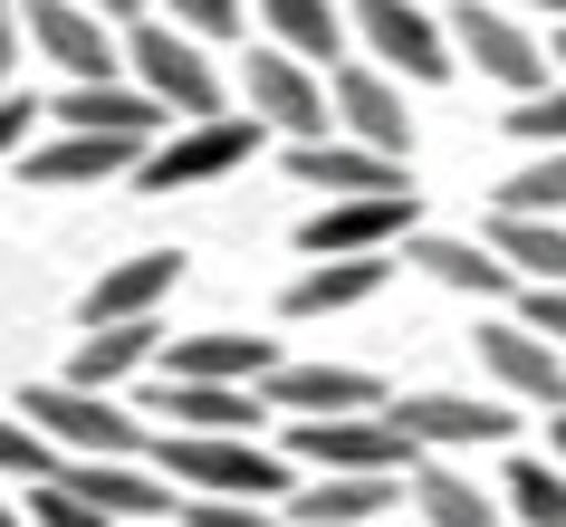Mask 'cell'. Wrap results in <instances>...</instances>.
<instances>
[{"label": "cell", "mask_w": 566, "mask_h": 527, "mask_svg": "<svg viewBox=\"0 0 566 527\" xmlns=\"http://www.w3.org/2000/svg\"><path fill=\"white\" fill-rule=\"evenodd\" d=\"M145 412H154V432H231V441H260V422H269L260 383H182V375L154 383Z\"/></svg>", "instance_id": "obj_13"}, {"label": "cell", "mask_w": 566, "mask_h": 527, "mask_svg": "<svg viewBox=\"0 0 566 527\" xmlns=\"http://www.w3.org/2000/svg\"><path fill=\"white\" fill-rule=\"evenodd\" d=\"M422 451L394 432L385 412H327V422H289V470L317 479H403Z\"/></svg>", "instance_id": "obj_3"}, {"label": "cell", "mask_w": 566, "mask_h": 527, "mask_svg": "<svg viewBox=\"0 0 566 527\" xmlns=\"http://www.w3.org/2000/svg\"><path fill=\"white\" fill-rule=\"evenodd\" d=\"M67 498H87V508H106L116 527H154V518H174V489L154 479L145 461H59L49 470Z\"/></svg>", "instance_id": "obj_17"}, {"label": "cell", "mask_w": 566, "mask_h": 527, "mask_svg": "<svg viewBox=\"0 0 566 527\" xmlns=\"http://www.w3.org/2000/svg\"><path fill=\"white\" fill-rule=\"evenodd\" d=\"M164 10V30H182V39H231L240 20H250V0H154Z\"/></svg>", "instance_id": "obj_33"}, {"label": "cell", "mask_w": 566, "mask_h": 527, "mask_svg": "<svg viewBox=\"0 0 566 527\" xmlns=\"http://www.w3.org/2000/svg\"><path fill=\"white\" fill-rule=\"evenodd\" d=\"M490 260H500L518 288H566V231H557V221L490 211Z\"/></svg>", "instance_id": "obj_28"}, {"label": "cell", "mask_w": 566, "mask_h": 527, "mask_svg": "<svg viewBox=\"0 0 566 527\" xmlns=\"http://www.w3.org/2000/svg\"><path fill=\"white\" fill-rule=\"evenodd\" d=\"M403 489H413L422 527H509L500 489H480L461 461H413V470H403Z\"/></svg>", "instance_id": "obj_24"}, {"label": "cell", "mask_w": 566, "mask_h": 527, "mask_svg": "<svg viewBox=\"0 0 566 527\" xmlns=\"http://www.w3.org/2000/svg\"><path fill=\"white\" fill-rule=\"evenodd\" d=\"M154 479L174 498H279L298 489V470L289 451H269V441H231V432H154Z\"/></svg>", "instance_id": "obj_1"}, {"label": "cell", "mask_w": 566, "mask_h": 527, "mask_svg": "<svg viewBox=\"0 0 566 527\" xmlns=\"http://www.w3.org/2000/svg\"><path fill=\"white\" fill-rule=\"evenodd\" d=\"M500 508H509V527H566V470L518 451L500 470Z\"/></svg>", "instance_id": "obj_29"}, {"label": "cell", "mask_w": 566, "mask_h": 527, "mask_svg": "<svg viewBox=\"0 0 566 527\" xmlns=\"http://www.w3.org/2000/svg\"><path fill=\"white\" fill-rule=\"evenodd\" d=\"M20 422L59 461H135L145 451V412H125L116 393H87V383H30L20 393Z\"/></svg>", "instance_id": "obj_2"}, {"label": "cell", "mask_w": 566, "mask_h": 527, "mask_svg": "<svg viewBox=\"0 0 566 527\" xmlns=\"http://www.w3.org/2000/svg\"><path fill=\"white\" fill-rule=\"evenodd\" d=\"M547 451H557V470H566V403L547 412Z\"/></svg>", "instance_id": "obj_41"}, {"label": "cell", "mask_w": 566, "mask_h": 527, "mask_svg": "<svg viewBox=\"0 0 566 527\" xmlns=\"http://www.w3.org/2000/svg\"><path fill=\"white\" fill-rule=\"evenodd\" d=\"M39 116H59V135H125V145H154V135H174V116H164L145 87H125V77H96V87L39 96Z\"/></svg>", "instance_id": "obj_14"}, {"label": "cell", "mask_w": 566, "mask_h": 527, "mask_svg": "<svg viewBox=\"0 0 566 527\" xmlns=\"http://www.w3.org/2000/svg\"><path fill=\"white\" fill-rule=\"evenodd\" d=\"M182 288V250H135V260L96 268V288L77 297V326H125V317H154L164 297Z\"/></svg>", "instance_id": "obj_18"}, {"label": "cell", "mask_w": 566, "mask_h": 527, "mask_svg": "<svg viewBox=\"0 0 566 527\" xmlns=\"http://www.w3.org/2000/svg\"><path fill=\"white\" fill-rule=\"evenodd\" d=\"M260 403L289 412V422H327V412H385V383L356 375V365H269Z\"/></svg>", "instance_id": "obj_15"}, {"label": "cell", "mask_w": 566, "mask_h": 527, "mask_svg": "<svg viewBox=\"0 0 566 527\" xmlns=\"http://www.w3.org/2000/svg\"><path fill=\"white\" fill-rule=\"evenodd\" d=\"M537 49H547V67L566 77V20H547V39H537Z\"/></svg>", "instance_id": "obj_40"}, {"label": "cell", "mask_w": 566, "mask_h": 527, "mask_svg": "<svg viewBox=\"0 0 566 527\" xmlns=\"http://www.w3.org/2000/svg\"><path fill=\"white\" fill-rule=\"evenodd\" d=\"M490 202L518 211V221H557V211H566V145H547L537 164H518V173H509Z\"/></svg>", "instance_id": "obj_30"}, {"label": "cell", "mask_w": 566, "mask_h": 527, "mask_svg": "<svg viewBox=\"0 0 566 527\" xmlns=\"http://www.w3.org/2000/svg\"><path fill=\"white\" fill-rule=\"evenodd\" d=\"M269 49H289L298 67H346V0H250Z\"/></svg>", "instance_id": "obj_23"}, {"label": "cell", "mask_w": 566, "mask_h": 527, "mask_svg": "<svg viewBox=\"0 0 566 527\" xmlns=\"http://www.w3.org/2000/svg\"><path fill=\"white\" fill-rule=\"evenodd\" d=\"M174 375L182 383H269V365H279V346L269 336H240V326H211V336H174Z\"/></svg>", "instance_id": "obj_26"}, {"label": "cell", "mask_w": 566, "mask_h": 527, "mask_svg": "<svg viewBox=\"0 0 566 527\" xmlns=\"http://www.w3.org/2000/svg\"><path fill=\"white\" fill-rule=\"evenodd\" d=\"M422 221H413V192H356V202H317L298 221V250L307 260H385L403 250Z\"/></svg>", "instance_id": "obj_9"}, {"label": "cell", "mask_w": 566, "mask_h": 527, "mask_svg": "<svg viewBox=\"0 0 566 527\" xmlns=\"http://www.w3.org/2000/svg\"><path fill=\"white\" fill-rule=\"evenodd\" d=\"M240 96H250V125H260V135L327 145V77L298 67L289 49H250V59H240Z\"/></svg>", "instance_id": "obj_8"}, {"label": "cell", "mask_w": 566, "mask_h": 527, "mask_svg": "<svg viewBox=\"0 0 566 527\" xmlns=\"http://www.w3.org/2000/svg\"><path fill=\"white\" fill-rule=\"evenodd\" d=\"M346 39L365 49V67H385L394 87H442L451 39L422 0H346Z\"/></svg>", "instance_id": "obj_4"}, {"label": "cell", "mask_w": 566, "mask_h": 527, "mask_svg": "<svg viewBox=\"0 0 566 527\" xmlns=\"http://www.w3.org/2000/svg\"><path fill=\"white\" fill-rule=\"evenodd\" d=\"M394 260H413L422 278H442V288L480 297V307H500V297H518V278H509L500 260H490V240H451V231H413Z\"/></svg>", "instance_id": "obj_20"}, {"label": "cell", "mask_w": 566, "mask_h": 527, "mask_svg": "<svg viewBox=\"0 0 566 527\" xmlns=\"http://www.w3.org/2000/svg\"><path fill=\"white\" fill-rule=\"evenodd\" d=\"M154 355H164V326L154 317H125V326H87L77 336V355H67L59 383H87V393H116L125 375H145Z\"/></svg>", "instance_id": "obj_22"}, {"label": "cell", "mask_w": 566, "mask_h": 527, "mask_svg": "<svg viewBox=\"0 0 566 527\" xmlns=\"http://www.w3.org/2000/svg\"><path fill=\"white\" fill-rule=\"evenodd\" d=\"M289 173L317 182V202H356V192H413V182H403V164H385V154H365V145H289Z\"/></svg>", "instance_id": "obj_25"}, {"label": "cell", "mask_w": 566, "mask_h": 527, "mask_svg": "<svg viewBox=\"0 0 566 527\" xmlns=\"http://www.w3.org/2000/svg\"><path fill=\"white\" fill-rule=\"evenodd\" d=\"M385 278H394V250L385 260H307L279 307H289L298 326H317V317H346V307H365V297H385Z\"/></svg>", "instance_id": "obj_21"}, {"label": "cell", "mask_w": 566, "mask_h": 527, "mask_svg": "<svg viewBox=\"0 0 566 527\" xmlns=\"http://www.w3.org/2000/svg\"><path fill=\"white\" fill-rule=\"evenodd\" d=\"M500 125L518 135V145H537V154L566 145V77H557V87H537V96H518V106H500Z\"/></svg>", "instance_id": "obj_31"}, {"label": "cell", "mask_w": 566, "mask_h": 527, "mask_svg": "<svg viewBox=\"0 0 566 527\" xmlns=\"http://www.w3.org/2000/svg\"><path fill=\"white\" fill-rule=\"evenodd\" d=\"M442 39H451V59H471L490 87H509V96H537L547 87V49H537V30L518 20V10H500V0H461L442 20Z\"/></svg>", "instance_id": "obj_7"}, {"label": "cell", "mask_w": 566, "mask_h": 527, "mask_svg": "<svg viewBox=\"0 0 566 527\" xmlns=\"http://www.w3.org/2000/svg\"><path fill=\"white\" fill-rule=\"evenodd\" d=\"M394 498H403V479H307V489L279 498V518L289 527H365V518H385Z\"/></svg>", "instance_id": "obj_27"}, {"label": "cell", "mask_w": 566, "mask_h": 527, "mask_svg": "<svg viewBox=\"0 0 566 527\" xmlns=\"http://www.w3.org/2000/svg\"><path fill=\"white\" fill-rule=\"evenodd\" d=\"M500 10H537V20H566V0H500Z\"/></svg>", "instance_id": "obj_42"}, {"label": "cell", "mask_w": 566, "mask_h": 527, "mask_svg": "<svg viewBox=\"0 0 566 527\" xmlns=\"http://www.w3.org/2000/svg\"><path fill=\"white\" fill-rule=\"evenodd\" d=\"M135 164H145V145H125V135H59V145L20 154V182H49V192H67V182H135Z\"/></svg>", "instance_id": "obj_19"}, {"label": "cell", "mask_w": 566, "mask_h": 527, "mask_svg": "<svg viewBox=\"0 0 566 527\" xmlns=\"http://www.w3.org/2000/svg\"><path fill=\"white\" fill-rule=\"evenodd\" d=\"M509 317H518L528 336H547V346L566 355V288H518V307H509Z\"/></svg>", "instance_id": "obj_36"}, {"label": "cell", "mask_w": 566, "mask_h": 527, "mask_svg": "<svg viewBox=\"0 0 566 527\" xmlns=\"http://www.w3.org/2000/svg\"><path fill=\"white\" fill-rule=\"evenodd\" d=\"M182 527H289L260 498H182Z\"/></svg>", "instance_id": "obj_35"}, {"label": "cell", "mask_w": 566, "mask_h": 527, "mask_svg": "<svg viewBox=\"0 0 566 527\" xmlns=\"http://www.w3.org/2000/svg\"><path fill=\"white\" fill-rule=\"evenodd\" d=\"M20 30L67 67V87H96V77H116V30L77 10V0H20Z\"/></svg>", "instance_id": "obj_16"}, {"label": "cell", "mask_w": 566, "mask_h": 527, "mask_svg": "<svg viewBox=\"0 0 566 527\" xmlns=\"http://www.w3.org/2000/svg\"><path fill=\"white\" fill-rule=\"evenodd\" d=\"M471 346H480V375L500 383L509 403H537V412H557V403H566V355L547 346V336H528L518 317H490Z\"/></svg>", "instance_id": "obj_12"}, {"label": "cell", "mask_w": 566, "mask_h": 527, "mask_svg": "<svg viewBox=\"0 0 566 527\" xmlns=\"http://www.w3.org/2000/svg\"><path fill=\"white\" fill-rule=\"evenodd\" d=\"M30 125H39V96L0 87V164H20V154H30Z\"/></svg>", "instance_id": "obj_37"}, {"label": "cell", "mask_w": 566, "mask_h": 527, "mask_svg": "<svg viewBox=\"0 0 566 527\" xmlns=\"http://www.w3.org/2000/svg\"><path fill=\"white\" fill-rule=\"evenodd\" d=\"M0 527H20V508H10V489H0Z\"/></svg>", "instance_id": "obj_43"}, {"label": "cell", "mask_w": 566, "mask_h": 527, "mask_svg": "<svg viewBox=\"0 0 566 527\" xmlns=\"http://www.w3.org/2000/svg\"><path fill=\"white\" fill-rule=\"evenodd\" d=\"M125 59H135V87L164 106L174 125H202V116H231L221 106V67L202 59V39H182V30H164V20H135V30L116 39Z\"/></svg>", "instance_id": "obj_5"}, {"label": "cell", "mask_w": 566, "mask_h": 527, "mask_svg": "<svg viewBox=\"0 0 566 527\" xmlns=\"http://www.w3.org/2000/svg\"><path fill=\"white\" fill-rule=\"evenodd\" d=\"M49 470H59V451H49L20 412H0V479H20V489H30V479H49Z\"/></svg>", "instance_id": "obj_32"}, {"label": "cell", "mask_w": 566, "mask_h": 527, "mask_svg": "<svg viewBox=\"0 0 566 527\" xmlns=\"http://www.w3.org/2000/svg\"><path fill=\"white\" fill-rule=\"evenodd\" d=\"M77 10H96L106 30H135V20H145V0H77Z\"/></svg>", "instance_id": "obj_39"}, {"label": "cell", "mask_w": 566, "mask_h": 527, "mask_svg": "<svg viewBox=\"0 0 566 527\" xmlns=\"http://www.w3.org/2000/svg\"><path fill=\"white\" fill-rule=\"evenodd\" d=\"M327 116L346 125V145L385 154V164H403V154H413V106H403V87H394L385 67H365V59L327 77Z\"/></svg>", "instance_id": "obj_11"}, {"label": "cell", "mask_w": 566, "mask_h": 527, "mask_svg": "<svg viewBox=\"0 0 566 527\" xmlns=\"http://www.w3.org/2000/svg\"><path fill=\"white\" fill-rule=\"evenodd\" d=\"M30 527H116V518L87 508V498H67L59 479H30Z\"/></svg>", "instance_id": "obj_34"}, {"label": "cell", "mask_w": 566, "mask_h": 527, "mask_svg": "<svg viewBox=\"0 0 566 527\" xmlns=\"http://www.w3.org/2000/svg\"><path fill=\"white\" fill-rule=\"evenodd\" d=\"M385 422L413 441V451H442V461H451V451H500V441L518 432V412L480 403V393H394Z\"/></svg>", "instance_id": "obj_10"}, {"label": "cell", "mask_w": 566, "mask_h": 527, "mask_svg": "<svg viewBox=\"0 0 566 527\" xmlns=\"http://www.w3.org/2000/svg\"><path fill=\"white\" fill-rule=\"evenodd\" d=\"M260 154V125L250 116H202V125H174L154 135L145 164H135V192H192V182H221Z\"/></svg>", "instance_id": "obj_6"}, {"label": "cell", "mask_w": 566, "mask_h": 527, "mask_svg": "<svg viewBox=\"0 0 566 527\" xmlns=\"http://www.w3.org/2000/svg\"><path fill=\"white\" fill-rule=\"evenodd\" d=\"M10 67H20V10L0 0V87H10Z\"/></svg>", "instance_id": "obj_38"}]
</instances>
